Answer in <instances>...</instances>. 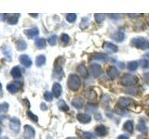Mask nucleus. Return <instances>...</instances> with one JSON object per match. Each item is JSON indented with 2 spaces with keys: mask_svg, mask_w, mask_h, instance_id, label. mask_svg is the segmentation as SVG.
<instances>
[{
  "mask_svg": "<svg viewBox=\"0 0 149 139\" xmlns=\"http://www.w3.org/2000/svg\"><path fill=\"white\" fill-rule=\"evenodd\" d=\"M30 16H32V17H35V18H36L37 16H38V14H30Z\"/></svg>",
  "mask_w": 149,
  "mask_h": 139,
  "instance_id": "obj_45",
  "label": "nucleus"
},
{
  "mask_svg": "<svg viewBox=\"0 0 149 139\" xmlns=\"http://www.w3.org/2000/svg\"><path fill=\"white\" fill-rule=\"evenodd\" d=\"M67 139H76V138H74V137H68Z\"/></svg>",
  "mask_w": 149,
  "mask_h": 139,
  "instance_id": "obj_47",
  "label": "nucleus"
},
{
  "mask_svg": "<svg viewBox=\"0 0 149 139\" xmlns=\"http://www.w3.org/2000/svg\"><path fill=\"white\" fill-rule=\"evenodd\" d=\"M16 47L18 50H25L26 47H27V44H26V42L24 40H19L17 42V45H16Z\"/></svg>",
  "mask_w": 149,
  "mask_h": 139,
  "instance_id": "obj_26",
  "label": "nucleus"
},
{
  "mask_svg": "<svg viewBox=\"0 0 149 139\" xmlns=\"http://www.w3.org/2000/svg\"><path fill=\"white\" fill-rule=\"evenodd\" d=\"M58 106H59V109L63 111H67L69 110V107L67 106V104L65 103L63 100H60L59 103H58Z\"/></svg>",
  "mask_w": 149,
  "mask_h": 139,
  "instance_id": "obj_28",
  "label": "nucleus"
},
{
  "mask_svg": "<svg viewBox=\"0 0 149 139\" xmlns=\"http://www.w3.org/2000/svg\"><path fill=\"white\" fill-rule=\"evenodd\" d=\"M22 83L16 81V82H13L11 83H9V85H8L7 90L9 93H11V94H15V93H17L19 90L22 89Z\"/></svg>",
  "mask_w": 149,
  "mask_h": 139,
  "instance_id": "obj_5",
  "label": "nucleus"
},
{
  "mask_svg": "<svg viewBox=\"0 0 149 139\" xmlns=\"http://www.w3.org/2000/svg\"><path fill=\"white\" fill-rule=\"evenodd\" d=\"M128 70L130 72H134L138 68V63L136 61H130L128 63Z\"/></svg>",
  "mask_w": 149,
  "mask_h": 139,
  "instance_id": "obj_29",
  "label": "nucleus"
},
{
  "mask_svg": "<svg viewBox=\"0 0 149 139\" xmlns=\"http://www.w3.org/2000/svg\"><path fill=\"white\" fill-rule=\"evenodd\" d=\"M137 130H138L139 132L143 133H146L147 131H148V128H147L146 124L144 123V122H140L137 125Z\"/></svg>",
  "mask_w": 149,
  "mask_h": 139,
  "instance_id": "obj_27",
  "label": "nucleus"
},
{
  "mask_svg": "<svg viewBox=\"0 0 149 139\" xmlns=\"http://www.w3.org/2000/svg\"><path fill=\"white\" fill-rule=\"evenodd\" d=\"M138 82V79L136 76H133L132 74H124V75L120 78V83L124 86L132 87L135 85Z\"/></svg>",
  "mask_w": 149,
  "mask_h": 139,
  "instance_id": "obj_3",
  "label": "nucleus"
},
{
  "mask_svg": "<svg viewBox=\"0 0 149 139\" xmlns=\"http://www.w3.org/2000/svg\"><path fill=\"white\" fill-rule=\"evenodd\" d=\"M104 48L107 51V52H110V53H116L118 51V46L112 43H109V42H105V43H104Z\"/></svg>",
  "mask_w": 149,
  "mask_h": 139,
  "instance_id": "obj_12",
  "label": "nucleus"
},
{
  "mask_svg": "<svg viewBox=\"0 0 149 139\" xmlns=\"http://www.w3.org/2000/svg\"><path fill=\"white\" fill-rule=\"evenodd\" d=\"M82 138L83 139H95V136H94V134L90 132H84L82 133Z\"/></svg>",
  "mask_w": 149,
  "mask_h": 139,
  "instance_id": "obj_34",
  "label": "nucleus"
},
{
  "mask_svg": "<svg viewBox=\"0 0 149 139\" xmlns=\"http://www.w3.org/2000/svg\"><path fill=\"white\" fill-rule=\"evenodd\" d=\"M77 119L78 122H80L81 123H88L91 122V117L88 114H84V113H78L77 115Z\"/></svg>",
  "mask_w": 149,
  "mask_h": 139,
  "instance_id": "obj_14",
  "label": "nucleus"
},
{
  "mask_svg": "<svg viewBox=\"0 0 149 139\" xmlns=\"http://www.w3.org/2000/svg\"><path fill=\"white\" fill-rule=\"evenodd\" d=\"M8 110V103L4 102V103L0 104V114L6 113Z\"/></svg>",
  "mask_w": 149,
  "mask_h": 139,
  "instance_id": "obj_32",
  "label": "nucleus"
},
{
  "mask_svg": "<svg viewBox=\"0 0 149 139\" xmlns=\"http://www.w3.org/2000/svg\"><path fill=\"white\" fill-rule=\"evenodd\" d=\"M3 120H4V117H0V133H1V132H2L1 123H2V122H3Z\"/></svg>",
  "mask_w": 149,
  "mask_h": 139,
  "instance_id": "obj_43",
  "label": "nucleus"
},
{
  "mask_svg": "<svg viewBox=\"0 0 149 139\" xmlns=\"http://www.w3.org/2000/svg\"><path fill=\"white\" fill-rule=\"evenodd\" d=\"M67 85L69 89H71L72 91H77L79 89V87L81 85V80L77 74H70L68 77L67 81Z\"/></svg>",
  "mask_w": 149,
  "mask_h": 139,
  "instance_id": "obj_1",
  "label": "nucleus"
},
{
  "mask_svg": "<svg viewBox=\"0 0 149 139\" xmlns=\"http://www.w3.org/2000/svg\"><path fill=\"white\" fill-rule=\"evenodd\" d=\"M10 74H11V76L13 78H15V79L21 78V76H22V71H21V69L19 68V67H14L11 70Z\"/></svg>",
  "mask_w": 149,
  "mask_h": 139,
  "instance_id": "obj_22",
  "label": "nucleus"
},
{
  "mask_svg": "<svg viewBox=\"0 0 149 139\" xmlns=\"http://www.w3.org/2000/svg\"><path fill=\"white\" fill-rule=\"evenodd\" d=\"M144 80H146L149 83V72L146 73V74H144Z\"/></svg>",
  "mask_w": 149,
  "mask_h": 139,
  "instance_id": "obj_41",
  "label": "nucleus"
},
{
  "mask_svg": "<svg viewBox=\"0 0 149 139\" xmlns=\"http://www.w3.org/2000/svg\"><path fill=\"white\" fill-rule=\"evenodd\" d=\"M9 128H10L14 133H19L21 129V122L17 117H12L9 120Z\"/></svg>",
  "mask_w": 149,
  "mask_h": 139,
  "instance_id": "obj_6",
  "label": "nucleus"
},
{
  "mask_svg": "<svg viewBox=\"0 0 149 139\" xmlns=\"http://www.w3.org/2000/svg\"><path fill=\"white\" fill-rule=\"evenodd\" d=\"M111 38L114 39L116 42H122L125 38V34L123 32L121 31H116L115 32H113V34L111 35Z\"/></svg>",
  "mask_w": 149,
  "mask_h": 139,
  "instance_id": "obj_15",
  "label": "nucleus"
},
{
  "mask_svg": "<svg viewBox=\"0 0 149 139\" xmlns=\"http://www.w3.org/2000/svg\"><path fill=\"white\" fill-rule=\"evenodd\" d=\"M72 105L76 109H81L83 105H84V100L81 98V97H74L72 101Z\"/></svg>",
  "mask_w": 149,
  "mask_h": 139,
  "instance_id": "obj_18",
  "label": "nucleus"
},
{
  "mask_svg": "<svg viewBox=\"0 0 149 139\" xmlns=\"http://www.w3.org/2000/svg\"><path fill=\"white\" fill-rule=\"evenodd\" d=\"M20 62L25 68H30L32 66V60L28 55H22L20 57Z\"/></svg>",
  "mask_w": 149,
  "mask_h": 139,
  "instance_id": "obj_10",
  "label": "nucleus"
},
{
  "mask_svg": "<svg viewBox=\"0 0 149 139\" xmlns=\"http://www.w3.org/2000/svg\"><path fill=\"white\" fill-rule=\"evenodd\" d=\"M88 24H90V21L88 20V18H84L81 23H80V28L81 29H84V28H87L88 26Z\"/></svg>",
  "mask_w": 149,
  "mask_h": 139,
  "instance_id": "obj_38",
  "label": "nucleus"
},
{
  "mask_svg": "<svg viewBox=\"0 0 149 139\" xmlns=\"http://www.w3.org/2000/svg\"><path fill=\"white\" fill-rule=\"evenodd\" d=\"M85 96L87 97V98H88L90 100H93L96 98V94L94 93V91L92 90H88L85 93Z\"/></svg>",
  "mask_w": 149,
  "mask_h": 139,
  "instance_id": "obj_30",
  "label": "nucleus"
},
{
  "mask_svg": "<svg viewBox=\"0 0 149 139\" xmlns=\"http://www.w3.org/2000/svg\"><path fill=\"white\" fill-rule=\"evenodd\" d=\"M41 109H42V110H46V109H47V106H46L45 103H42V104H41Z\"/></svg>",
  "mask_w": 149,
  "mask_h": 139,
  "instance_id": "obj_44",
  "label": "nucleus"
},
{
  "mask_svg": "<svg viewBox=\"0 0 149 139\" xmlns=\"http://www.w3.org/2000/svg\"><path fill=\"white\" fill-rule=\"evenodd\" d=\"M102 68L99 64L97 63H93L91 65V75L94 77V78H98L101 76L102 74Z\"/></svg>",
  "mask_w": 149,
  "mask_h": 139,
  "instance_id": "obj_8",
  "label": "nucleus"
},
{
  "mask_svg": "<svg viewBox=\"0 0 149 139\" xmlns=\"http://www.w3.org/2000/svg\"><path fill=\"white\" fill-rule=\"evenodd\" d=\"M61 39H62V42L63 44H68L69 41H70V37L66 34H63L62 36H61Z\"/></svg>",
  "mask_w": 149,
  "mask_h": 139,
  "instance_id": "obj_39",
  "label": "nucleus"
},
{
  "mask_svg": "<svg viewBox=\"0 0 149 139\" xmlns=\"http://www.w3.org/2000/svg\"><path fill=\"white\" fill-rule=\"evenodd\" d=\"M133 103V100L129 97H120L118 99V105L121 106L122 108H128Z\"/></svg>",
  "mask_w": 149,
  "mask_h": 139,
  "instance_id": "obj_11",
  "label": "nucleus"
},
{
  "mask_svg": "<svg viewBox=\"0 0 149 139\" xmlns=\"http://www.w3.org/2000/svg\"><path fill=\"white\" fill-rule=\"evenodd\" d=\"M26 114L28 115V117H29V118L33 120V122H38V118H37V116L35 115L33 112H31V111L28 110L27 112H26Z\"/></svg>",
  "mask_w": 149,
  "mask_h": 139,
  "instance_id": "obj_35",
  "label": "nucleus"
},
{
  "mask_svg": "<svg viewBox=\"0 0 149 139\" xmlns=\"http://www.w3.org/2000/svg\"><path fill=\"white\" fill-rule=\"evenodd\" d=\"M142 67L143 69L149 68V59H143V60H142Z\"/></svg>",
  "mask_w": 149,
  "mask_h": 139,
  "instance_id": "obj_40",
  "label": "nucleus"
},
{
  "mask_svg": "<svg viewBox=\"0 0 149 139\" xmlns=\"http://www.w3.org/2000/svg\"><path fill=\"white\" fill-rule=\"evenodd\" d=\"M132 45L135 47L140 49H148L149 48V41L143 38V37H138V38L132 39Z\"/></svg>",
  "mask_w": 149,
  "mask_h": 139,
  "instance_id": "obj_4",
  "label": "nucleus"
},
{
  "mask_svg": "<svg viewBox=\"0 0 149 139\" xmlns=\"http://www.w3.org/2000/svg\"><path fill=\"white\" fill-rule=\"evenodd\" d=\"M118 139H129V137L127 136H124V134H122V136H119Z\"/></svg>",
  "mask_w": 149,
  "mask_h": 139,
  "instance_id": "obj_42",
  "label": "nucleus"
},
{
  "mask_svg": "<svg viewBox=\"0 0 149 139\" xmlns=\"http://www.w3.org/2000/svg\"><path fill=\"white\" fill-rule=\"evenodd\" d=\"M147 113H148V115H149V109L147 110Z\"/></svg>",
  "mask_w": 149,
  "mask_h": 139,
  "instance_id": "obj_49",
  "label": "nucleus"
},
{
  "mask_svg": "<svg viewBox=\"0 0 149 139\" xmlns=\"http://www.w3.org/2000/svg\"><path fill=\"white\" fill-rule=\"evenodd\" d=\"M36 45L37 46V48L39 49H43L46 47V40L44 38H39L36 40Z\"/></svg>",
  "mask_w": 149,
  "mask_h": 139,
  "instance_id": "obj_25",
  "label": "nucleus"
},
{
  "mask_svg": "<svg viewBox=\"0 0 149 139\" xmlns=\"http://www.w3.org/2000/svg\"><path fill=\"white\" fill-rule=\"evenodd\" d=\"M94 17H95V21L98 23H102V21H104L105 15H104V14H95Z\"/></svg>",
  "mask_w": 149,
  "mask_h": 139,
  "instance_id": "obj_33",
  "label": "nucleus"
},
{
  "mask_svg": "<svg viewBox=\"0 0 149 139\" xmlns=\"http://www.w3.org/2000/svg\"><path fill=\"white\" fill-rule=\"evenodd\" d=\"M53 94L52 93H50L49 91H47L45 92V94H44V97H45V100L47 101H51L53 99Z\"/></svg>",
  "mask_w": 149,
  "mask_h": 139,
  "instance_id": "obj_37",
  "label": "nucleus"
},
{
  "mask_svg": "<svg viewBox=\"0 0 149 139\" xmlns=\"http://www.w3.org/2000/svg\"><path fill=\"white\" fill-rule=\"evenodd\" d=\"M63 61H64V59L60 57L56 59L55 64H54L53 77L55 79H58V80H61L63 76Z\"/></svg>",
  "mask_w": 149,
  "mask_h": 139,
  "instance_id": "obj_2",
  "label": "nucleus"
},
{
  "mask_svg": "<svg viewBox=\"0 0 149 139\" xmlns=\"http://www.w3.org/2000/svg\"><path fill=\"white\" fill-rule=\"evenodd\" d=\"M52 94L55 97H59L62 94V86H61L60 83H54L53 86H52Z\"/></svg>",
  "mask_w": 149,
  "mask_h": 139,
  "instance_id": "obj_16",
  "label": "nucleus"
},
{
  "mask_svg": "<svg viewBox=\"0 0 149 139\" xmlns=\"http://www.w3.org/2000/svg\"><path fill=\"white\" fill-rule=\"evenodd\" d=\"M0 139H9V138H8L7 136H3V137H0Z\"/></svg>",
  "mask_w": 149,
  "mask_h": 139,
  "instance_id": "obj_46",
  "label": "nucleus"
},
{
  "mask_svg": "<svg viewBox=\"0 0 149 139\" xmlns=\"http://www.w3.org/2000/svg\"><path fill=\"white\" fill-rule=\"evenodd\" d=\"M92 59H95L97 61H104L106 59V55L102 53H97L92 56Z\"/></svg>",
  "mask_w": 149,
  "mask_h": 139,
  "instance_id": "obj_24",
  "label": "nucleus"
},
{
  "mask_svg": "<svg viewBox=\"0 0 149 139\" xmlns=\"http://www.w3.org/2000/svg\"><path fill=\"white\" fill-rule=\"evenodd\" d=\"M24 34L27 35L28 38L30 39H34L39 34V30L37 27H34L32 29H28V30H24Z\"/></svg>",
  "mask_w": 149,
  "mask_h": 139,
  "instance_id": "obj_9",
  "label": "nucleus"
},
{
  "mask_svg": "<svg viewBox=\"0 0 149 139\" xmlns=\"http://www.w3.org/2000/svg\"><path fill=\"white\" fill-rule=\"evenodd\" d=\"M66 20H67L68 22L73 23V22L76 21V20H77V15L74 13H69V14H67V15H66Z\"/></svg>",
  "mask_w": 149,
  "mask_h": 139,
  "instance_id": "obj_31",
  "label": "nucleus"
},
{
  "mask_svg": "<svg viewBox=\"0 0 149 139\" xmlns=\"http://www.w3.org/2000/svg\"><path fill=\"white\" fill-rule=\"evenodd\" d=\"M2 89V85H1V83H0V90Z\"/></svg>",
  "mask_w": 149,
  "mask_h": 139,
  "instance_id": "obj_48",
  "label": "nucleus"
},
{
  "mask_svg": "<svg viewBox=\"0 0 149 139\" xmlns=\"http://www.w3.org/2000/svg\"><path fill=\"white\" fill-rule=\"evenodd\" d=\"M36 131L34 127L30 125H25L24 126V133H23V137L24 139H35Z\"/></svg>",
  "mask_w": 149,
  "mask_h": 139,
  "instance_id": "obj_7",
  "label": "nucleus"
},
{
  "mask_svg": "<svg viewBox=\"0 0 149 139\" xmlns=\"http://www.w3.org/2000/svg\"><path fill=\"white\" fill-rule=\"evenodd\" d=\"M107 74H108V76L111 78V79H115L118 76V70L116 69V67L114 66H111L109 69H108V72H107Z\"/></svg>",
  "mask_w": 149,
  "mask_h": 139,
  "instance_id": "obj_17",
  "label": "nucleus"
},
{
  "mask_svg": "<svg viewBox=\"0 0 149 139\" xmlns=\"http://www.w3.org/2000/svg\"><path fill=\"white\" fill-rule=\"evenodd\" d=\"M123 130L130 133H132V131H133V122L132 120H127L123 125Z\"/></svg>",
  "mask_w": 149,
  "mask_h": 139,
  "instance_id": "obj_20",
  "label": "nucleus"
},
{
  "mask_svg": "<svg viewBox=\"0 0 149 139\" xmlns=\"http://www.w3.org/2000/svg\"><path fill=\"white\" fill-rule=\"evenodd\" d=\"M96 133L100 136H104L107 133V128L104 125H99L96 127Z\"/></svg>",
  "mask_w": 149,
  "mask_h": 139,
  "instance_id": "obj_21",
  "label": "nucleus"
},
{
  "mask_svg": "<svg viewBox=\"0 0 149 139\" xmlns=\"http://www.w3.org/2000/svg\"><path fill=\"white\" fill-rule=\"evenodd\" d=\"M46 63V57L44 55H40L36 59V64L37 67H42Z\"/></svg>",
  "mask_w": 149,
  "mask_h": 139,
  "instance_id": "obj_23",
  "label": "nucleus"
},
{
  "mask_svg": "<svg viewBox=\"0 0 149 139\" xmlns=\"http://www.w3.org/2000/svg\"><path fill=\"white\" fill-rule=\"evenodd\" d=\"M77 72L78 73L80 74V75L84 78H87L88 76V72L87 71V68L85 67V65L84 64H80V65H78V67H77Z\"/></svg>",
  "mask_w": 149,
  "mask_h": 139,
  "instance_id": "obj_19",
  "label": "nucleus"
},
{
  "mask_svg": "<svg viewBox=\"0 0 149 139\" xmlns=\"http://www.w3.org/2000/svg\"><path fill=\"white\" fill-rule=\"evenodd\" d=\"M19 17H20V14H8L6 15L7 18V21L9 24H16L19 21Z\"/></svg>",
  "mask_w": 149,
  "mask_h": 139,
  "instance_id": "obj_13",
  "label": "nucleus"
},
{
  "mask_svg": "<svg viewBox=\"0 0 149 139\" xmlns=\"http://www.w3.org/2000/svg\"><path fill=\"white\" fill-rule=\"evenodd\" d=\"M48 42L50 45H55L57 44V35H51L48 39Z\"/></svg>",
  "mask_w": 149,
  "mask_h": 139,
  "instance_id": "obj_36",
  "label": "nucleus"
}]
</instances>
